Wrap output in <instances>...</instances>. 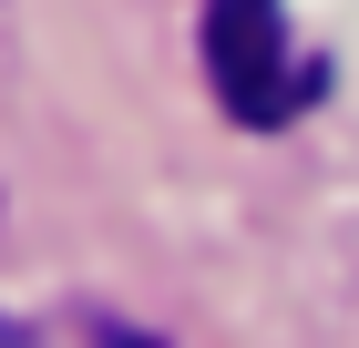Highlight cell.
Wrapping results in <instances>:
<instances>
[{
  "label": "cell",
  "instance_id": "1",
  "mask_svg": "<svg viewBox=\"0 0 359 348\" xmlns=\"http://www.w3.org/2000/svg\"><path fill=\"white\" fill-rule=\"evenodd\" d=\"M205 82L236 123L277 134L329 92V62L287 52V0H205Z\"/></svg>",
  "mask_w": 359,
  "mask_h": 348
},
{
  "label": "cell",
  "instance_id": "2",
  "mask_svg": "<svg viewBox=\"0 0 359 348\" xmlns=\"http://www.w3.org/2000/svg\"><path fill=\"white\" fill-rule=\"evenodd\" d=\"M0 348H41V338H31V328H21V318H0Z\"/></svg>",
  "mask_w": 359,
  "mask_h": 348
}]
</instances>
